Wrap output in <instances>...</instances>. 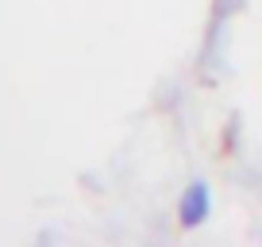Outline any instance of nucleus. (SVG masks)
I'll use <instances>...</instances> for the list:
<instances>
[{"mask_svg":"<svg viewBox=\"0 0 262 247\" xmlns=\"http://www.w3.org/2000/svg\"><path fill=\"white\" fill-rule=\"evenodd\" d=\"M205 213H208V190L201 186V181H193V186L185 190V197H181V224L193 228L196 220H205Z\"/></svg>","mask_w":262,"mask_h":247,"instance_id":"nucleus-1","label":"nucleus"}]
</instances>
